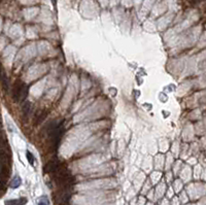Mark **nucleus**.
<instances>
[{"instance_id": "20e7f679", "label": "nucleus", "mask_w": 206, "mask_h": 205, "mask_svg": "<svg viewBox=\"0 0 206 205\" xmlns=\"http://www.w3.org/2000/svg\"><path fill=\"white\" fill-rule=\"evenodd\" d=\"M30 108H31V103L29 101H24L23 105H22V116L25 117V121H27V117L30 112Z\"/></svg>"}, {"instance_id": "39448f33", "label": "nucleus", "mask_w": 206, "mask_h": 205, "mask_svg": "<svg viewBox=\"0 0 206 205\" xmlns=\"http://www.w3.org/2000/svg\"><path fill=\"white\" fill-rule=\"evenodd\" d=\"M27 203V198H19V199H12L5 201V205H25Z\"/></svg>"}, {"instance_id": "f257e3e1", "label": "nucleus", "mask_w": 206, "mask_h": 205, "mask_svg": "<svg viewBox=\"0 0 206 205\" xmlns=\"http://www.w3.org/2000/svg\"><path fill=\"white\" fill-rule=\"evenodd\" d=\"M27 94H28V88L24 82L21 81H17L14 82L11 92V98L14 102L24 101L27 97Z\"/></svg>"}, {"instance_id": "f03ea898", "label": "nucleus", "mask_w": 206, "mask_h": 205, "mask_svg": "<svg viewBox=\"0 0 206 205\" xmlns=\"http://www.w3.org/2000/svg\"><path fill=\"white\" fill-rule=\"evenodd\" d=\"M60 167H61V164H60V162L58 161V159H53L46 165V167H44V172H46V173L55 174L58 170H59Z\"/></svg>"}, {"instance_id": "6e6552de", "label": "nucleus", "mask_w": 206, "mask_h": 205, "mask_svg": "<svg viewBox=\"0 0 206 205\" xmlns=\"http://www.w3.org/2000/svg\"><path fill=\"white\" fill-rule=\"evenodd\" d=\"M27 159H28L30 165H32V166H33V165H34V156L30 152H27Z\"/></svg>"}, {"instance_id": "423d86ee", "label": "nucleus", "mask_w": 206, "mask_h": 205, "mask_svg": "<svg viewBox=\"0 0 206 205\" xmlns=\"http://www.w3.org/2000/svg\"><path fill=\"white\" fill-rule=\"evenodd\" d=\"M1 82H2V88H3L4 91H7L8 90V78L5 75V72L2 69V75H1Z\"/></svg>"}, {"instance_id": "7ed1b4c3", "label": "nucleus", "mask_w": 206, "mask_h": 205, "mask_svg": "<svg viewBox=\"0 0 206 205\" xmlns=\"http://www.w3.org/2000/svg\"><path fill=\"white\" fill-rule=\"evenodd\" d=\"M47 116V109H42V111H37L36 114H35V117H34L35 126H37V125H39L40 123H42V121L46 119Z\"/></svg>"}, {"instance_id": "9d476101", "label": "nucleus", "mask_w": 206, "mask_h": 205, "mask_svg": "<svg viewBox=\"0 0 206 205\" xmlns=\"http://www.w3.org/2000/svg\"><path fill=\"white\" fill-rule=\"evenodd\" d=\"M52 1H53V3H54V4L56 3V0H52Z\"/></svg>"}, {"instance_id": "1a4fd4ad", "label": "nucleus", "mask_w": 206, "mask_h": 205, "mask_svg": "<svg viewBox=\"0 0 206 205\" xmlns=\"http://www.w3.org/2000/svg\"><path fill=\"white\" fill-rule=\"evenodd\" d=\"M38 205H50L49 204V201H47V197H41L38 202Z\"/></svg>"}, {"instance_id": "0eeeda50", "label": "nucleus", "mask_w": 206, "mask_h": 205, "mask_svg": "<svg viewBox=\"0 0 206 205\" xmlns=\"http://www.w3.org/2000/svg\"><path fill=\"white\" fill-rule=\"evenodd\" d=\"M21 178H20V176H14V178L11 179V184H9V187H12V189H16V187H20V184H21Z\"/></svg>"}]
</instances>
